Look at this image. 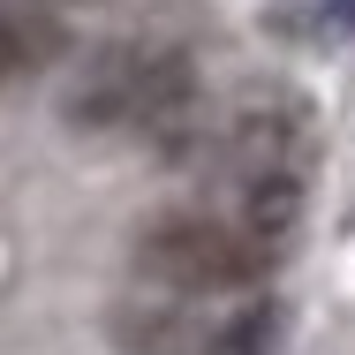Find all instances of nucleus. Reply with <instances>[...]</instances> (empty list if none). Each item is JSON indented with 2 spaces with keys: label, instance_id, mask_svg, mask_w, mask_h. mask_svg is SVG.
<instances>
[{
  "label": "nucleus",
  "instance_id": "1",
  "mask_svg": "<svg viewBox=\"0 0 355 355\" xmlns=\"http://www.w3.org/2000/svg\"><path fill=\"white\" fill-rule=\"evenodd\" d=\"M280 242L257 234L242 212H166L144 227L137 272L174 295H250L272 272Z\"/></svg>",
  "mask_w": 355,
  "mask_h": 355
},
{
  "label": "nucleus",
  "instance_id": "2",
  "mask_svg": "<svg viewBox=\"0 0 355 355\" xmlns=\"http://www.w3.org/2000/svg\"><path fill=\"white\" fill-rule=\"evenodd\" d=\"M189 98H197V76L174 46H114L106 61H91L69 114L83 129H174Z\"/></svg>",
  "mask_w": 355,
  "mask_h": 355
},
{
  "label": "nucleus",
  "instance_id": "3",
  "mask_svg": "<svg viewBox=\"0 0 355 355\" xmlns=\"http://www.w3.org/2000/svg\"><path fill=\"white\" fill-rule=\"evenodd\" d=\"M61 53H69V31H61V15H46L38 0H0V83L46 76Z\"/></svg>",
  "mask_w": 355,
  "mask_h": 355
},
{
  "label": "nucleus",
  "instance_id": "4",
  "mask_svg": "<svg viewBox=\"0 0 355 355\" xmlns=\"http://www.w3.org/2000/svg\"><path fill=\"white\" fill-rule=\"evenodd\" d=\"M265 23L287 46H340L355 31V0H272Z\"/></svg>",
  "mask_w": 355,
  "mask_h": 355
},
{
  "label": "nucleus",
  "instance_id": "5",
  "mask_svg": "<svg viewBox=\"0 0 355 355\" xmlns=\"http://www.w3.org/2000/svg\"><path fill=\"white\" fill-rule=\"evenodd\" d=\"M272 340H280V310L272 302H242L227 325H212L197 348L205 355H272Z\"/></svg>",
  "mask_w": 355,
  "mask_h": 355
}]
</instances>
